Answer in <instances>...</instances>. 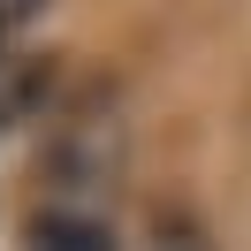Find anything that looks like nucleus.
<instances>
[{
	"label": "nucleus",
	"instance_id": "f03ea898",
	"mask_svg": "<svg viewBox=\"0 0 251 251\" xmlns=\"http://www.w3.org/2000/svg\"><path fill=\"white\" fill-rule=\"evenodd\" d=\"M23 244L31 251H114V228L99 213H76V205H46V213H31Z\"/></svg>",
	"mask_w": 251,
	"mask_h": 251
},
{
	"label": "nucleus",
	"instance_id": "f257e3e1",
	"mask_svg": "<svg viewBox=\"0 0 251 251\" xmlns=\"http://www.w3.org/2000/svg\"><path fill=\"white\" fill-rule=\"evenodd\" d=\"M129 160V129L114 114L107 92L61 99L46 122V145H38V183H46V205H76V213H99V198L114 190Z\"/></svg>",
	"mask_w": 251,
	"mask_h": 251
},
{
	"label": "nucleus",
	"instance_id": "39448f33",
	"mask_svg": "<svg viewBox=\"0 0 251 251\" xmlns=\"http://www.w3.org/2000/svg\"><path fill=\"white\" fill-rule=\"evenodd\" d=\"M38 8H46V0H0V31H23Z\"/></svg>",
	"mask_w": 251,
	"mask_h": 251
},
{
	"label": "nucleus",
	"instance_id": "20e7f679",
	"mask_svg": "<svg viewBox=\"0 0 251 251\" xmlns=\"http://www.w3.org/2000/svg\"><path fill=\"white\" fill-rule=\"evenodd\" d=\"M145 251H213V244H205V228H198V221L160 213V221H152V244H145Z\"/></svg>",
	"mask_w": 251,
	"mask_h": 251
},
{
	"label": "nucleus",
	"instance_id": "7ed1b4c3",
	"mask_svg": "<svg viewBox=\"0 0 251 251\" xmlns=\"http://www.w3.org/2000/svg\"><path fill=\"white\" fill-rule=\"evenodd\" d=\"M53 61H16L8 84H0V129H31V122H53Z\"/></svg>",
	"mask_w": 251,
	"mask_h": 251
}]
</instances>
